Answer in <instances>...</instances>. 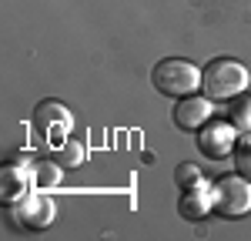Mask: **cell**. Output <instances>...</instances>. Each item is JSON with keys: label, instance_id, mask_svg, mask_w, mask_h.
Segmentation results:
<instances>
[{"label": "cell", "instance_id": "cell-8", "mask_svg": "<svg viewBox=\"0 0 251 241\" xmlns=\"http://www.w3.org/2000/svg\"><path fill=\"white\" fill-rule=\"evenodd\" d=\"M30 188H34V181H30V164L24 168L20 161H10V164L0 168V198H3V204H17Z\"/></svg>", "mask_w": 251, "mask_h": 241}, {"label": "cell", "instance_id": "cell-10", "mask_svg": "<svg viewBox=\"0 0 251 241\" xmlns=\"http://www.w3.org/2000/svg\"><path fill=\"white\" fill-rule=\"evenodd\" d=\"M60 164L57 158H37L30 161V181H34V188H40V191H54L60 184Z\"/></svg>", "mask_w": 251, "mask_h": 241}, {"label": "cell", "instance_id": "cell-6", "mask_svg": "<svg viewBox=\"0 0 251 241\" xmlns=\"http://www.w3.org/2000/svg\"><path fill=\"white\" fill-rule=\"evenodd\" d=\"M54 215H57V204L47 198V191H40V188H30V191L14 204V218H17V224L27 228V231L47 228V224L54 221Z\"/></svg>", "mask_w": 251, "mask_h": 241}, {"label": "cell", "instance_id": "cell-4", "mask_svg": "<svg viewBox=\"0 0 251 241\" xmlns=\"http://www.w3.org/2000/svg\"><path fill=\"white\" fill-rule=\"evenodd\" d=\"M30 120H34V127L44 134V141H47V144H54V147H57L60 141L71 134V127H74V114H71L60 100H50V97L40 100L37 107H34Z\"/></svg>", "mask_w": 251, "mask_h": 241}, {"label": "cell", "instance_id": "cell-5", "mask_svg": "<svg viewBox=\"0 0 251 241\" xmlns=\"http://www.w3.org/2000/svg\"><path fill=\"white\" fill-rule=\"evenodd\" d=\"M238 147V127L231 120H204L198 127V151L211 161H221L234 154Z\"/></svg>", "mask_w": 251, "mask_h": 241}, {"label": "cell", "instance_id": "cell-14", "mask_svg": "<svg viewBox=\"0 0 251 241\" xmlns=\"http://www.w3.org/2000/svg\"><path fill=\"white\" fill-rule=\"evenodd\" d=\"M234 171L251 181V144L248 141H238V147H234Z\"/></svg>", "mask_w": 251, "mask_h": 241}, {"label": "cell", "instance_id": "cell-1", "mask_svg": "<svg viewBox=\"0 0 251 241\" xmlns=\"http://www.w3.org/2000/svg\"><path fill=\"white\" fill-rule=\"evenodd\" d=\"M248 67L234 57H214L204 71H201V94L211 97L214 104L218 100H231L238 94L248 91Z\"/></svg>", "mask_w": 251, "mask_h": 241}, {"label": "cell", "instance_id": "cell-9", "mask_svg": "<svg viewBox=\"0 0 251 241\" xmlns=\"http://www.w3.org/2000/svg\"><path fill=\"white\" fill-rule=\"evenodd\" d=\"M177 211H181V218H188V221L204 218L208 211H214V188L208 181H201L194 188H184L181 201H177Z\"/></svg>", "mask_w": 251, "mask_h": 241}, {"label": "cell", "instance_id": "cell-7", "mask_svg": "<svg viewBox=\"0 0 251 241\" xmlns=\"http://www.w3.org/2000/svg\"><path fill=\"white\" fill-rule=\"evenodd\" d=\"M211 107L214 100L211 97H198V94H188V97H177V104H174L171 111V120L174 127H181V131H198L204 120H211Z\"/></svg>", "mask_w": 251, "mask_h": 241}, {"label": "cell", "instance_id": "cell-3", "mask_svg": "<svg viewBox=\"0 0 251 241\" xmlns=\"http://www.w3.org/2000/svg\"><path fill=\"white\" fill-rule=\"evenodd\" d=\"M211 188H214V211L221 218H245L251 211V181L245 174L218 178Z\"/></svg>", "mask_w": 251, "mask_h": 241}, {"label": "cell", "instance_id": "cell-11", "mask_svg": "<svg viewBox=\"0 0 251 241\" xmlns=\"http://www.w3.org/2000/svg\"><path fill=\"white\" fill-rule=\"evenodd\" d=\"M54 158L64 164V168H77V164H84V158H87V151H84V144H77V141L64 138L54 147Z\"/></svg>", "mask_w": 251, "mask_h": 241}, {"label": "cell", "instance_id": "cell-12", "mask_svg": "<svg viewBox=\"0 0 251 241\" xmlns=\"http://www.w3.org/2000/svg\"><path fill=\"white\" fill-rule=\"evenodd\" d=\"M228 120L238 127V134L251 131V97H248V94H245V97L238 94V97L231 100V107H228Z\"/></svg>", "mask_w": 251, "mask_h": 241}, {"label": "cell", "instance_id": "cell-13", "mask_svg": "<svg viewBox=\"0 0 251 241\" xmlns=\"http://www.w3.org/2000/svg\"><path fill=\"white\" fill-rule=\"evenodd\" d=\"M174 181H177V188L184 191V188L201 184L204 174H201V168H198V164H188V161H184V164H177V168H174Z\"/></svg>", "mask_w": 251, "mask_h": 241}, {"label": "cell", "instance_id": "cell-2", "mask_svg": "<svg viewBox=\"0 0 251 241\" xmlns=\"http://www.w3.org/2000/svg\"><path fill=\"white\" fill-rule=\"evenodd\" d=\"M151 84L164 97H188V94H198V87H201V67L184 57H168L154 64Z\"/></svg>", "mask_w": 251, "mask_h": 241}]
</instances>
